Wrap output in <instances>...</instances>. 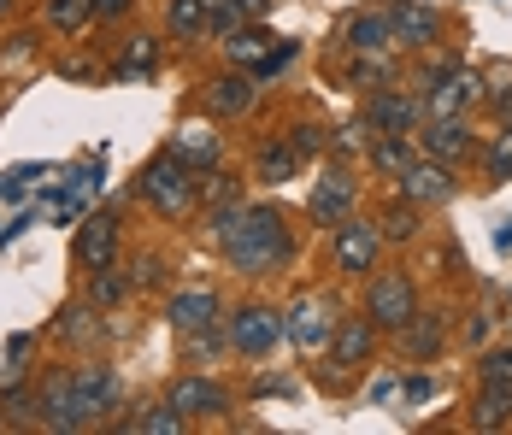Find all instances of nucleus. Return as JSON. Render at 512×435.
<instances>
[{
	"mask_svg": "<svg viewBox=\"0 0 512 435\" xmlns=\"http://www.w3.org/2000/svg\"><path fill=\"white\" fill-rule=\"evenodd\" d=\"M218 242H224L230 271H242V277H265L289 259V230H283L277 206H236L230 200V212H218Z\"/></svg>",
	"mask_w": 512,
	"mask_h": 435,
	"instance_id": "f257e3e1",
	"label": "nucleus"
},
{
	"mask_svg": "<svg viewBox=\"0 0 512 435\" xmlns=\"http://www.w3.org/2000/svg\"><path fill=\"white\" fill-rule=\"evenodd\" d=\"M142 194L154 200L165 218H183V212H195V200H201V183H195V165L189 159H177L171 147L159 153L154 165L142 171Z\"/></svg>",
	"mask_w": 512,
	"mask_h": 435,
	"instance_id": "f03ea898",
	"label": "nucleus"
},
{
	"mask_svg": "<svg viewBox=\"0 0 512 435\" xmlns=\"http://www.w3.org/2000/svg\"><path fill=\"white\" fill-rule=\"evenodd\" d=\"M365 318L377 324V330H407L412 318H418V294L401 271H383V277H371V294H365Z\"/></svg>",
	"mask_w": 512,
	"mask_h": 435,
	"instance_id": "7ed1b4c3",
	"label": "nucleus"
},
{
	"mask_svg": "<svg viewBox=\"0 0 512 435\" xmlns=\"http://www.w3.org/2000/svg\"><path fill=\"white\" fill-rule=\"evenodd\" d=\"M71 412H77V430H89L106 412H118V377L106 365H77L71 371Z\"/></svg>",
	"mask_w": 512,
	"mask_h": 435,
	"instance_id": "20e7f679",
	"label": "nucleus"
},
{
	"mask_svg": "<svg viewBox=\"0 0 512 435\" xmlns=\"http://www.w3.org/2000/svg\"><path fill=\"white\" fill-rule=\"evenodd\" d=\"M224 336L236 353H248V359H265L277 336H283V312L277 306H242V312H230V324H224Z\"/></svg>",
	"mask_w": 512,
	"mask_h": 435,
	"instance_id": "39448f33",
	"label": "nucleus"
},
{
	"mask_svg": "<svg viewBox=\"0 0 512 435\" xmlns=\"http://www.w3.org/2000/svg\"><path fill=\"white\" fill-rule=\"evenodd\" d=\"M477 100H483V77L465 71V65H454V71H442V77L424 89V112H430V118H465Z\"/></svg>",
	"mask_w": 512,
	"mask_h": 435,
	"instance_id": "423d86ee",
	"label": "nucleus"
},
{
	"mask_svg": "<svg viewBox=\"0 0 512 435\" xmlns=\"http://www.w3.org/2000/svg\"><path fill=\"white\" fill-rule=\"evenodd\" d=\"M377 247H383V230H377V224H365V218H342V224H336V265H342L348 277H371Z\"/></svg>",
	"mask_w": 512,
	"mask_h": 435,
	"instance_id": "0eeeda50",
	"label": "nucleus"
},
{
	"mask_svg": "<svg viewBox=\"0 0 512 435\" xmlns=\"http://www.w3.org/2000/svg\"><path fill=\"white\" fill-rule=\"evenodd\" d=\"M354 194H359V183L342 171V165H330V171L318 177V189H312L307 212L318 218V224H342V218H354Z\"/></svg>",
	"mask_w": 512,
	"mask_h": 435,
	"instance_id": "6e6552de",
	"label": "nucleus"
},
{
	"mask_svg": "<svg viewBox=\"0 0 512 435\" xmlns=\"http://www.w3.org/2000/svg\"><path fill=\"white\" fill-rule=\"evenodd\" d=\"M401 194L418 200V206H442V200L454 194V165H442V159H407Z\"/></svg>",
	"mask_w": 512,
	"mask_h": 435,
	"instance_id": "1a4fd4ad",
	"label": "nucleus"
},
{
	"mask_svg": "<svg viewBox=\"0 0 512 435\" xmlns=\"http://www.w3.org/2000/svg\"><path fill=\"white\" fill-rule=\"evenodd\" d=\"M389 24H395V42H407V48H436V36H442V12L424 0H395Z\"/></svg>",
	"mask_w": 512,
	"mask_h": 435,
	"instance_id": "9d476101",
	"label": "nucleus"
},
{
	"mask_svg": "<svg viewBox=\"0 0 512 435\" xmlns=\"http://www.w3.org/2000/svg\"><path fill=\"white\" fill-rule=\"evenodd\" d=\"M418 118H424V100L395 95V89H377V95H371V130H377V136H412Z\"/></svg>",
	"mask_w": 512,
	"mask_h": 435,
	"instance_id": "9b49d317",
	"label": "nucleus"
},
{
	"mask_svg": "<svg viewBox=\"0 0 512 435\" xmlns=\"http://www.w3.org/2000/svg\"><path fill=\"white\" fill-rule=\"evenodd\" d=\"M112 253H118V218H112V212H95V218L77 230V265L95 277V271L112 265Z\"/></svg>",
	"mask_w": 512,
	"mask_h": 435,
	"instance_id": "f8f14e48",
	"label": "nucleus"
},
{
	"mask_svg": "<svg viewBox=\"0 0 512 435\" xmlns=\"http://www.w3.org/2000/svg\"><path fill=\"white\" fill-rule=\"evenodd\" d=\"M165 318L177 324V336H195V330H212V324L224 318V306H218V294L212 289H183V294H171Z\"/></svg>",
	"mask_w": 512,
	"mask_h": 435,
	"instance_id": "ddd939ff",
	"label": "nucleus"
},
{
	"mask_svg": "<svg viewBox=\"0 0 512 435\" xmlns=\"http://www.w3.org/2000/svg\"><path fill=\"white\" fill-rule=\"evenodd\" d=\"M283 336L295 341V347H307V353H318V347L330 341V306H324V300L289 306V312H283Z\"/></svg>",
	"mask_w": 512,
	"mask_h": 435,
	"instance_id": "4468645a",
	"label": "nucleus"
},
{
	"mask_svg": "<svg viewBox=\"0 0 512 435\" xmlns=\"http://www.w3.org/2000/svg\"><path fill=\"white\" fill-rule=\"evenodd\" d=\"M171 406L195 412V418H218V412H230V394L218 383H206V377H183V383L171 388Z\"/></svg>",
	"mask_w": 512,
	"mask_h": 435,
	"instance_id": "2eb2a0df",
	"label": "nucleus"
},
{
	"mask_svg": "<svg viewBox=\"0 0 512 435\" xmlns=\"http://www.w3.org/2000/svg\"><path fill=\"white\" fill-rule=\"evenodd\" d=\"M424 147H430V159H442V165H460L465 153H471V130H465V118H436L430 130H424Z\"/></svg>",
	"mask_w": 512,
	"mask_h": 435,
	"instance_id": "dca6fc26",
	"label": "nucleus"
},
{
	"mask_svg": "<svg viewBox=\"0 0 512 435\" xmlns=\"http://www.w3.org/2000/svg\"><path fill=\"white\" fill-rule=\"evenodd\" d=\"M206 106H212L218 118H242V112L254 106V77H242V71H224V77L206 89Z\"/></svg>",
	"mask_w": 512,
	"mask_h": 435,
	"instance_id": "f3484780",
	"label": "nucleus"
},
{
	"mask_svg": "<svg viewBox=\"0 0 512 435\" xmlns=\"http://www.w3.org/2000/svg\"><path fill=\"white\" fill-rule=\"evenodd\" d=\"M389 42H395L389 12H371V6H365V12H354V18H348V48H354V53H383Z\"/></svg>",
	"mask_w": 512,
	"mask_h": 435,
	"instance_id": "a211bd4d",
	"label": "nucleus"
},
{
	"mask_svg": "<svg viewBox=\"0 0 512 435\" xmlns=\"http://www.w3.org/2000/svg\"><path fill=\"white\" fill-rule=\"evenodd\" d=\"M371 341H377V324H371V318H348V324L336 330V365H342V371H359V365L371 359Z\"/></svg>",
	"mask_w": 512,
	"mask_h": 435,
	"instance_id": "6ab92c4d",
	"label": "nucleus"
},
{
	"mask_svg": "<svg viewBox=\"0 0 512 435\" xmlns=\"http://www.w3.org/2000/svg\"><path fill=\"white\" fill-rule=\"evenodd\" d=\"M295 165H301V153H295V142H265L254 159V177L259 183H289L295 177Z\"/></svg>",
	"mask_w": 512,
	"mask_h": 435,
	"instance_id": "aec40b11",
	"label": "nucleus"
},
{
	"mask_svg": "<svg viewBox=\"0 0 512 435\" xmlns=\"http://www.w3.org/2000/svg\"><path fill=\"white\" fill-rule=\"evenodd\" d=\"M471 424H477V430H501V424H512V383H483V400H477Z\"/></svg>",
	"mask_w": 512,
	"mask_h": 435,
	"instance_id": "412c9836",
	"label": "nucleus"
},
{
	"mask_svg": "<svg viewBox=\"0 0 512 435\" xmlns=\"http://www.w3.org/2000/svg\"><path fill=\"white\" fill-rule=\"evenodd\" d=\"M171 153L189 159L195 171H212V165H218V136H212V130H177V136H171Z\"/></svg>",
	"mask_w": 512,
	"mask_h": 435,
	"instance_id": "4be33fe9",
	"label": "nucleus"
},
{
	"mask_svg": "<svg viewBox=\"0 0 512 435\" xmlns=\"http://www.w3.org/2000/svg\"><path fill=\"white\" fill-rule=\"evenodd\" d=\"M154 71V36H130L124 53H118V71H112V83H142Z\"/></svg>",
	"mask_w": 512,
	"mask_h": 435,
	"instance_id": "5701e85b",
	"label": "nucleus"
},
{
	"mask_svg": "<svg viewBox=\"0 0 512 435\" xmlns=\"http://www.w3.org/2000/svg\"><path fill=\"white\" fill-rule=\"evenodd\" d=\"M418 212H424V206L401 194V206H389V212L377 218V230H383V242H412V236H418Z\"/></svg>",
	"mask_w": 512,
	"mask_h": 435,
	"instance_id": "b1692460",
	"label": "nucleus"
},
{
	"mask_svg": "<svg viewBox=\"0 0 512 435\" xmlns=\"http://www.w3.org/2000/svg\"><path fill=\"white\" fill-rule=\"evenodd\" d=\"M89 12H95V0H48V24L59 36H77L89 24Z\"/></svg>",
	"mask_w": 512,
	"mask_h": 435,
	"instance_id": "393cba45",
	"label": "nucleus"
},
{
	"mask_svg": "<svg viewBox=\"0 0 512 435\" xmlns=\"http://www.w3.org/2000/svg\"><path fill=\"white\" fill-rule=\"evenodd\" d=\"M165 24H171V36H201L206 30V0H171V6H165Z\"/></svg>",
	"mask_w": 512,
	"mask_h": 435,
	"instance_id": "a878e982",
	"label": "nucleus"
},
{
	"mask_svg": "<svg viewBox=\"0 0 512 435\" xmlns=\"http://www.w3.org/2000/svg\"><path fill=\"white\" fill-rule=\"evenodd\" d=\"M136 435H183V412L177 406H148V412H136Z\"/></svg>",
	"mask_w": 512,
	"mask_h": 435,
	"instance_id": "bb28decb",
	"label": "nucleus"
},
{
	"mask_svg": "<svg viewBox=\"0 0 512 435\" xmlns=\"http://www.w3.org/2000/svg\"><path fill=\"white\" fill-rule=\"evenodd\" d=\"M348 77H354V89H383V83H389V59H383V53H359Z\"/></svg>",
	"mask_w": 512,
	"mask_h": 435,
	"instance_id": "cd10ccee",
	"label": "nucleus"
},
{
	"mask_svg": "<svg viewBox=\"0 0 512 435\" xmlns=\"http://www.w3.org/2000/svg\"><path fill=\"white\" fill-rule=\"evenodd\" d=\"M401 142H407V136H377V142H371V165L401 177V171H407V147Z\"/></svg>",
	"mask_w": 512,
	"mask_h": 435,
	"instance_id": "c85d7f7f",
	"label": "nucleus"
},
{
	"mask_svg": "<svg viewBox=\"0 0 512 435\" xmlns=\"http://www.w3.org/2000/svg\"><path fill=\"white\" fill-rule=\"evenodd\" d=\"M507 177H512V124L489 147V183H507Z\"/></svg>",
	"mask_w": 512,
	"mask_h": 435,
	"instance_id": "c756f323",
	"label": "nucleus"
},
{
	"mask_svg": "<svg viewBox=\"0 0 512 435\" xmlns=\"http://www.w3.org/2000/svg\"><path fill=\"white\" fill-rule=\"evenodd\" d=\"M407 347L430 359V353L442 347V324H436V318H424V324H407Z\"/></svg>",
	"mask_w": 512,
	"mask_h": 435,
	"instance_id": "7c9ffc66",
	"label": "nucleus"
},
{
	"mask_svg": "<svg viewBox=\"0 0 512 435\" xmlns=\"http://www.w3.org/2000/svg\"><path fill=\"white\" fill-rule=\"evenodd\" d=\"M230 53H236V59H248V65H259V59H265V30H236V36H230Z\"/></svg>",
	"mask_w": 512,
	"mask_h": 435,
	"instance_id": "2f4dec72",
	"label": "nucleus"
},
{
	"mask_svg": "<svg viewBox=\"0 0 512 435\" xmlns=\"http://www.w3.org/2000/svg\"><path fill=\"white\" fill-rule=\"evenodd\" d=\"M483 100H489L495 112H512V71H495V77L483 83Z\"/></svg>",
	"mask_w": 512,
	"mask_h": 435,
	"instance_id": "473e14b6",
	"label": "nucleus"
},
{
	"mask_svg": "<svg viewBox=\"0 0 512 435\" xmlns=\"http://www.w3.org/2000/svg\"><path fill=\"white\" fill-rule=\"evenodd\" d=\"M95 300H101V306H118V300H124V277H118L112 265L95 271Z\"/></svg>",
	"mask_w": 512,
	"mask_h": 435,
	"instance_id": "72a5a7b5",
	"label": "nucleus"
},
{
	"mask_svg": "<svg viewBox=\"0 0 512 435\" xmlns=\"http://www.w3.org/2000/svg\"><path fill=\"white\" fill-rule=\"evenodd\" d=\"M483 383H512V347H495L483 359Z\"/></svg>",
	"mask_w": 512,
	"mask_h": 435,
	"instance_id": "f704fd0d",
	"label": "nucleus"
},
{
	"mask_svg": "<svg viewBox=\"0 0 512 435\" xmlns=\"http://www.w3.org/2000/svg\"><path fill=\"white\" fill-rule=\"evenodd\" d=\"M289 59H295V42H283V48H271V53H265V59L254 65V77H277V71L289 65Z\"/></svg>",
	"mask_w": 512,
	"mask_h": 435,
	"instance_id": "c9c22d12",
	"label": "nucleus"
},
{
	"mask_svg": "<svg viewBox=\"0 0 512 435\" xmlns=\"http://www.w3.org/2000/svg\"><path fill=\"white\" fill-rule=\"evenodd\" d=\"M289 142H295V153H318V147H324V130H318V124H301Z\"/></svg>",
	"mask_w": 512,
	"mask_h": 435,
	"instance_id": "e433bc0d",
	"label": "nucleus"
},
{
	"mask_svg": "<svg viewBox=\"0 0 512 435\" xmlns=\"http://www.w3.org/2000/svg\"><path fill=\"white\" fill-rule=\"evenodd\" d=\"M130 277H142V283H159V259H154V253H142V259H136V271H130Z\"/></svg>",
	"mask_w": 512,
	"mask_h": 435,
	"instance_id": "4c0bfd02",
	"label": "nucleus"
},
{
	"mask_svg": "<svg viewBox=\"0 0 512 435\" xmlns=\"http://www.w3.org/2000/svg\"><path fill=\"white\" fill-rule=\"evenodd\" d=\"M124 6H130V0H95V18H118Z\"/></svg>",
	"mask_w": 512,
	"mask_h": 435,
	"instance_id": "58836bf2",
	"label": "nucleus"
},
{
	"mask_svg": "<svg viewBox=\"0 0 512 435\" xmlns=\"http://www.w3.org/2000/svg\"><path fill=\"white\" fill-rule=\"evenodd\" d=\"M407 400H430V383L424 377H407Z\"/></svg>",
	"mask_w": 512,
	"mask_h": 435,
	"instance_id": "ea45409f",
	"label": "nucleus"
},
{
	"mask_svg": "<svg viewBox=\"0 0 512 435\" xmlns=\"http://www.w3.org/2000/svg\"><path fill=\"white\" fill-rule=\"evenodd\" d=\"M495 242H501V253H512V218L501 224V230H495Z\"/></svg>",
	"mask_w": 512,
	"mask_h": 435,
	"instance_id": "a19ab883",
	"label": "nucleus"
},
{
	"mask_svg": "<svg viewBox=\"0 0 512 435\" xmlns=\"http://www.w3.org/2000/svg\"><path fill=\"white\" fill-rule=\"evenodd\" d=\"M236 6H242V12H248V18H259V12H265V6H271V0H236Z\"/></svg>",
	"mask_w": 512,
	"mask_h": 435,
	"instance_id": "79ce46f5",
	"label": "nucleus"
},
{
	"mask_svg": "<svg viewBox=\"0 0 512 435\" xmlns=\"http://www.w3.org/2000/svg\"><path fill=\"white\" fill-rule=\"evenodd\" d=\"M6 6H12V0H0V12H6Z\"/></svg>",
	"mask_w": 512,
	"mask_h": 435,
	"instance_id": "37998d69",
	"label": "nucleus"
}]
</instances>
